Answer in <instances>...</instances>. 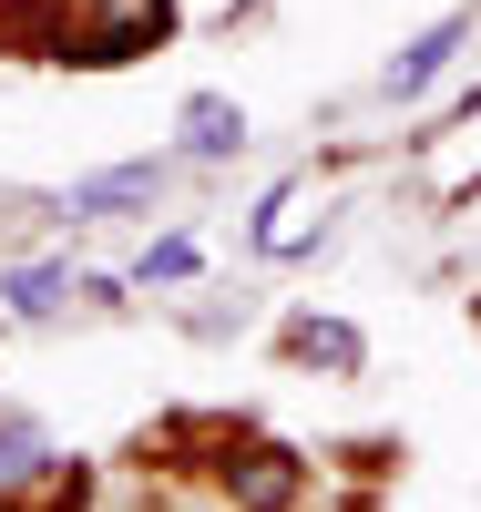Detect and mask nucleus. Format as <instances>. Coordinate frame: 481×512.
<instances>
[{
  "label": "nucleus",
  "instance_id": "f257e3e1",
  "mask_svg": "<svg viewBox=\"0 0 481 512\" xmlns=\"http://www.w3.org/2000/svg\"><path fill=\"white\" fill-rule=\"evenodd\" d=\"M461 41H471V11H451V21H430V31L410 41V52H400V62L379 72V93H389V103H410V93H430V82L451 72V52H461Z\"/></svg>",
  "mask_w": 481,
  "mask_h": 512
},
{
  "label": "nucleus",
  "instance_id": "f03ea898",
  "mask_svg": "<svg viewBox=\"0 0 481 512\" xmlns=\"http://www.w3.org/2000/svg\"><path fill=\"white\" fill-rule=\"evenodd\" d=\"M164 164H123V175H93V185H72V216H93V205H123V195H154Z\"/></svg>",
  "mask_w": 481,
  "mask_h": 512
},
{
  "label": "nucleus",
  "instance_id": "7ed1b4c3",
  "mask_svg": "<svg viewBox=\"0 0 481 512\" xmlns=\"http://www.w3.org/2000/svg\"><path fill=\"white\" fill-rule=\"evenodd\" d=\"M185 123H195V134H185L195 154H226V144H246V113H236V103H215V93H205Z\"/></svg>",
  "mask_w": 481,
  "mask_h": 512
},
{
  "label": "nucleus",
  "instance_id": "20e7f679",
  "mask_svg": "<svg viewBox=\"0 0 481 512\" xmlns=\"http://www.w3.org/2000/svg\"><path fill=\"white\" fill-rule=\"evenodd\" d=\"M297 236H308V195H297V185H287V195L267 205V226H256V246H267V256H287Z\"/></svg>",
  "mask_w": 481,
  "mask_h": 512
},
{
  "label": "nucleus",
  "instance_id": "39448f33",
  "mask_svg": "<svg viewBox=\"0 0 481 512\" xmlns=\"http://www.w3.org/2000/svg\"><path fill=\"white\" fill-rule=\"evenodd\" d=\"M31 461H41V431H31V420H11V410H0V482H21Z\"/></svg>",
  "mask_w": 481,
  "mask_h": 512
},
{
  "label": "nucleus",
  "instance_id": "423d86ee",
  "mask_svg": "<svg viewBox=\"0 0 481 512\" xmlns=\"http://www.w3.org/2000/svg\"><path fill=\"white\" fill-rule=\"evenodd\" d=\"M52 297H62V267H21V277H11V308H21V318H41Z\"/></svg>",
  "mask_w": 481,
  "mask_h": 512
},
{
  "label": "nucleus",
  "instance_id": "0eeeda50",
  "mask_svg": "<svg viewBox=\"0 0 481 512\" xmlns=\"http://www.w3.org/2000/svg\"><path fill=\"white\" fill-rule=\"evenodd\" d=\"M297 349H308V359H359V338H348V328H318V318H297Z\"/></svg>",
  "mask_w": 481,
  "mask_h": 512
},
{
  "label": "nucleus",
  "instance_id": "6e6552de",
  "mask_svg": "<svg viewBox=\"0 0 481 512\" xmlns=\"http://www.w3.org/2000/svg\"><path fill=\"white\" fill-rule=\"evenodd\" d=\"M144 277H195V246H185V236H164V246L144 256Z\"/></svg>",
  "mask_w": 481,
  "mask_h": 512
}]
</instances>
